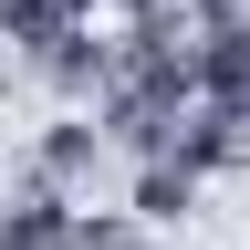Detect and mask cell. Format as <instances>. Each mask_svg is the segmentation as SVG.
<instances>
[{"label": "cell", "instance_id": "cell-1", "mask_svg": "<svg viewBox=\"0 0 250 250\" xmlns=\"http://www.w3.org/2000/svg\"><path fill=\"white\" fill-rule=\"evenodd\" d=\"M104 156H115V136H104V115H52V125H31V146H21V188H52V198H83V188H104Z\"/></svg>", "mask_w": 250, "mask_h": 250}, {"label": "cell", "instance_id": "cell-2", "mask_svg": "<svg viewBox=\"0 0 250 250\" xmlns=\"http://www.w3.org/2000/svg\"><path fill=\"white\" fill-rule=\"evenodd\" d=\"M31 73H42V94H52V104L62 115H83V104H104V94H115V73H125V42H104V31H62V42L42 52V62H31Z\"/></svg>", "mask_w": 250, "mask_h": 250}, {"label": "cell", "instance_id": "cell-3", "mask_svg": "<svg viewBox=\"0 0 250 250\" xmlns=\"http://www.w3.org/2000/svg\"><path fill=\"white\" fill-rule=\"evenodd\" d=\"M198 104H219L229 125H250V11L198 42Z\"/></svg>", "mask_w": 250, "mask_h": 250}, {"label": "cell", "instance_id": "cell-4", "mask_svg": "<svg viewBox=\"0 0 250 250\" xmlns=\"http://www.w3.org/2000/svg\"><path fill=\"white\" fill-rule=\"evenodd\" d=\"M73 198H52V188H11L0 198V250H73Z\"/></svg>", "mask_w": 250, "mask_h": 250}, {"label": "cell", "instance_id": "cell-5", "mask_svg": "<svg viewBox=\"0 0 250 250\" xmlns=\"http://www.w3.org/2000/svg\"><path fill=\"white\" fill-rule=\"evenodd\" d=\"M198 167H188V156H146V167H136V188H125V198H136V219H146V229H177V219L188 208H198Z\"/></svg>", "mask_w": 250, "mask_h": 250}, {"label": "cell", "instance_id": "cell-6", "mask_svg": "<svg viewBox=\"0 0 250 250\" xmlns=\"http://www.w3.org/2000/svg\"><path fill=\"white\" fill-rule=\"evenodd\" d=\"M73 11H83V0H0V42H11L21 62H42L62 31H73Z\"/></svg>", "mask_w": 250, "mask_h": 250}, {"label": "cell", "instance_id": "cell-7", "mask_svg": "<svg viewBox=\"0 0 250 250\" xmlns=\"http://www.w3.org/2000/svg\"><path fill=\"white\" fill-rule=\"evenodd\" d=\"M73 250H156V240H146V219H115V208H94L83 229H73Z\"/></svg>", "mask_w": 250, "mask_h": 250}]
</instances>
